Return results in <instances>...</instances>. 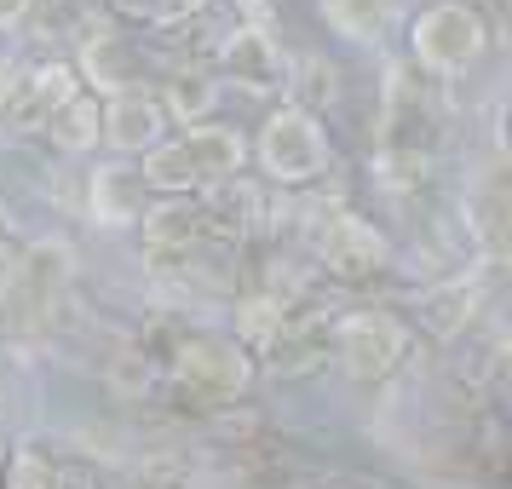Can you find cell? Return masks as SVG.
Returning a JSON list of instances; mask_svg holds the SVG:
<instances>
[{"instance_id":"obj_2","label":"cell","mask_w":512,"mask_h":489,"mask_svg":"<svg viewBox=\"0 0 512 489\" xmlns=\"http://www.w3.org/2000/svg\"><path fill=\"white\" fill-rule=\"evenodd\" d=\"M259 162H265V173L282 179V185L317 179L328 167V139H323V127H317V116L300 110V104L277 110V116L265 121V133H259Z\"/></svg>"},{"instance_id":"obj_14","label":"cell","mask_w":512,"mask_h":489,"mask_svg":"<svg viewBox=\"0 0 512 489\" xmlns=\"http://www.w3.org/2000/svg\"><path fill=\"white\" fill-rule=\"evenodd\" d=\"M323 18L351 41H380V29L392 24V0H323Z\"/></svg>"},{"instance_id":"obj_15","label":"cell","mask_w":512,"mask_h":489,"mask_svg":"<svg viewBox=\"0 0 512 489\" xmlns=\"http://www.w3.org/2000/svg\"><path fill=\"white\" fill-rule=\"evenodd\" d=\"M47 127H52V139L64 144V150H93V144L104 139V110H98L93 98H70Z\"/></svg>"},{"instance_id":"obj_12","label":"cell","mask_w":512,"mask_h":489,"mask_svg":"<svg viewBox=\"0 0 512 489\" xmlns=\"http://www.w3.org/2000/svg\"><path fill=\"white\" fill-rule=\"evenodd\" d=\"M70 98H75V70L70 64H47V70H35L29 81H18V93H6V104H12L18 121L41 127V121H52Z\"/></svg>"},{"instance_id":"obj_7","label":"cell","mask_w":512,"mask_h":489,"mask_svg":"<svg viewBox=\"0 0 512 489\" xmlns=\"http://www.w3.org/2000/svg\"><path fill=\"white\" fill-rule=\"evenodd\" d=\"M179 380L196 397H236L248 386V357L231 340H190L179 351Z\"/></svg>"},{"instance_id":"obj_17","label":"cell","mask_w":512,"mask_h":489,"mask_svg":"<svg viewBox=\"0 0 512 489\" xmlns=\"http://www.w3.org/2000/svg\"><path fill=\"white\" fill-rule=\"evenodd\" d=\"M202 208H156L150 213V248H173V242H190L202 231Z\"/></svg>"},{"instance_id":"obj_19","label":"cell","mask_w":512,"mask_h":489,"mask_svg":"<svg viewBox=\"0 0 512 489\" xmlns=\"http://www.w3.org/2000/svg\"><path fill=\"white\" fill-rule=\"evenodd\" d=\"M12 489H58V466H52L47 455L24 449V455L12 461Z\"/></svg>"},{"instance_id":"obj_4","label":"cell","mask_w":512,"mask_h":489,"mask_svg":"<svg viewBox=\"0 0 512 489\" xmlns=\"http://www.w3.org/2000/svg\"><path fill=\"white\" fill-rule=\"evenodd\" d=\"M334 346H340V363H346L351 380H380L403 357V328L380 311H357V317L340 323Z\"/></svg>"},{"instance_id":"obj_11","label":"cell","mask_w":512,"mask_h":489,"mask_svg":"<svg viewBox=\"0 0 512 489\" xmlns=\"http://www.w3.org/2000/svg\"><path fill=\"white\" fill-rule=\"evenodd\" d=\"M81 70H87V81H93L98 93H110V98H116V93H133L127 81L139 75V52L127 47V41H121L116 29H104V24H98L93 35H87Z\"/></svg>"},{"instance_id":"obj_20","label":"cell","mask_w":512,"mask_h":489,"mask_svg":"<svg viewBox=\"0 0 512 489\" xmlns=\"http://www.w3.org/2000/svg\"><path fill=\"white\" fill-rule=\"evenodd\" d=\"M24 18H29V0H0V29L24 24Z\"/></svg>"},{"instance_id":"obj_18","label":"cell","mask_w":512,"mask_h":489,"mask_svg":"<svg viewBox=\"0 0 512 489\" xmlns=\"http://www.w3.org/2000/svg\"><path fill=\"white\" fill-rule=\"evenodd\" d=\"M116 6L133 18H150V24H179L190 12H202V0H116Z\"/></svg>"},{"instance_id":"obj_8","label":"cell","mask_w":512,"mask_h":489,"mask_svg":"<svg viewBox=\"0 0 512 489\" xmlns=\"http://www.w3.org/2000/svg\"><path fill=\"white\" fill-rule=\"evenodd\" d=\"M162 98L150 93H116L104 104V144L121 150V156H139V150H156L162 144Z\"/></svg>"},{"instance_id":"obj_3","label":"cell","mask_w":512,"mask_h":489,"mask_svg":"<svg viewBox=\"0 0 512 489\" xmlns=\"http://www.w3.org/2000/svg\"><path fill=\"white\" fill-rule=\"evenodd\" d=\"M484 52V24L478 12L461 6V0H443V6H426L415 24V58L438 75H461L466 64H478Z\"/></svg>"},{"instance_id":"obj_9","label":"cell","mask_w":512,"mask_h":489,"mask_svg":"<svg viewBox=\"0 0 512 489\" xmlns=\"http://www.w3.org/2000/svg\"><path fill=\"white\" fill-rule=\"evenodd\" d=\"M317 254H323L328 271L357 277V271H374L386 259V236L363 225V219H351V213H334L328 225H317Z\"/></svg>"},{"instance_id":"obj_16","label":"cell","mask_w":512,"mask_h":489,"mask_svg":"<svg viewBox=\"0 0 512 489\" xmlns=\"http://www.w3.org/2000/svg\"><path fill=\"white\" fill-rule=\"evenodd\" d=\"M213 98H219L213 75L185 70V75H173V81H167V104H162V116H179L185 127H196V121H202V116L213 110Z\"/></svg>"},{"instance_id":"obj_13","label":"cell","mask_w":512,"mask_h":489,"mask_svg":"<svg viewBox=\"0 0 512 489\" xmlns=\"http://www.w3.org/2000/svg\"><path fill=\"white\" fill-rule=\"evenodd\" d=\"M472 305H478V277H455V282H443V288H432V294L420 300V317H426L432 334H455V328H466Z\"/></svg>"},{"instance_id":"obj_10","label":"cell","mask_w":512,"mask_h":489,"mask_svg":"<svg viewBox=\"0 0 512 489\" xmlns=\"http://www.w3.org/2000/svg\"><path fill=\"white\" fill-rule=\"evenodd\" d=\"M144 213V173L127 162H104L93 173V219L98 225H133Z\"/></svg>"},{"instance_id":"obj_6","label":"cell","mask_w":512,"mask_h":489,"mask_svg":"<svg viewBox=\"0 0 512 489\" xmlns=\"http://www.w3.org/2000/svg\"><path fill=\"white\" fill-rule=\"evenodd\" d=\"M225 75H231L242 93H288V58H282V47L265 35V29H236L231 41H225Z\"/></svg>"},{"instance_id":"obj_5","label":"cell","mask_w":512,"mask_h":489,"mask_svg":"<svg viewBox=\"0 0 512 489\" xmlns=\"http://www.w3.org/2000/svg\"><path fill=\"white\" fill-rule=\"evenodd\" d=\"M64 277H70V248H64V242H35V248L24 254V265L12 271V282H6L12 317H18V323H35V317L52 305V294H58Z\"/></svg>"},{"instance_id":"obj_1","label":"cell","mask_w":512,"mask_h":489,"mask_svg":"<svg viewBox=\"0 0 512 489\" xmlns=\"http://www.w3.org/2000/svg\"><path fill=\"white\" fill-rule=\"evenodd\" d=\"M242 156L248 144L231 127H190L185 139L156 144L144 156V185H167V190H185V185H225L231 173H242Z\"/></svg>"}]
</instances>
